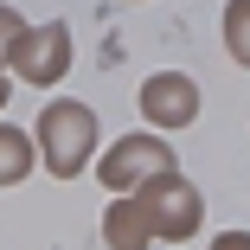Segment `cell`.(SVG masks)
I'll list each match as a JSON object with an SVG mask.
<instances>
[{
    "label": "cell",
    "mask_w": 250,
    "mask_h": 250,
    "mask_svg": "<svg viewBox=\"0 0 250 250\" xmlns=\"http://www.w3.org/2000/svg\"><path fill=\"white\" fill-rule=\"evenodd\" d=\"M192 225H199V192H192V180H161L154 192H141L135 206H116V212H109L116 250H147V231L186 237Z\"/></svg>",
    "instance_id": "obj_1"
},
{
    "label": "cell",
    "mask_w": 250,
    "mask_h": 250,
    "mask_svg": "<svg viewBox=\"0 0 250 250\" xmlns=\"http://www.w3.org/2000/svg\"><path fill=\"white\" fill-rule=\"evenodd\" d=\"M39 141H45V167L58 180H71L83 161H90V141H96V116L83 103H52L39 116Z\"/></svg>",
    "instance_id": "obj_2"
},
{
    "label": "cell",
    "mask_w": 250,
    "mask_h": 250,
    "mask_svg": "<svg viewBox=\"0 0 250 250\" xmlns=\"http://www.w3.org/2000/svg\"><path fill=\"white\" fill-rule=\"evenodd\" d=\"M103 180L116 192H128V186L141 192V180H173V154H167V141H154V135H128L103 161Z\"/></svg>",
    "instance_id": "obj_3"
},
{
    "label": "cell",
    "mask_w": 250,
    "mask_h": 250,
    "mask_svg": "<svg viewBox=\"0 0 250 250\" xmlns=\"http://www.w3.org/2000/svg\"><path fill=\"white\" fill-rule=\"evenodd\" d=\"M64 64H71V39H64L58 20L39 26V32H20V45H13V71H20V77H32V83H58Z\"/></svg>",
    "instance_id": "obj_4"
},
{
    "label": "cell",
    "mask_w": 250,
    "mask_h": 250,
    "mask_svg": "<svg viewBox=\"0 0 250 250\" xmlns=\"http://www.w3.org/2000/svg\"><path fill=\"white\" fill-rule=\"evenodd\" d=\"M141 109H147V122L180 128V122H192V116H199V83H192V77H180V71H161V77H147Z\"/></svg>",
    "instance_id": "obj_5"
},
{
    "label": "cell",
    "mask_w": 250,
    "mask_h": 250,
    "mask_svg": "<svg viewBox=\"0 0 250 250\" xmlns=\"http://www.w3.org/2000/svg\"><path fill=\"white\" fill-rule=\"evenodd\" d=\"M26 167H32V141L20 128H0V186H13Z\"/></svg>",
    "instance_id": "obj_6"
},
{
    "label": "cell",
    "mask_w": 250,
    "mask_h": 250,
    "mask_svg": "<svg viewBox=\"0 0 250 250\" xmlns=\"http://www.w3.org/2000/svg\"><path fill=\"white\" fill-rule=\"evenodd\" d=\"M225 32H231V58L250 64V0H231L225 7Z\"/></svg>",
    "instance_id": "obj_7"
},
{
    "label": "cell",
    "mask_w": 250,
    "mask_h": 250,
    "mask_svg": "<svg viewBox=\"0 0 250 250\" xmlns=\"http://www.w3.org/2000/svg\"><path fill=\"white\" fill-rule=\"evenodd\" d=\"M13 39H20V20H13L7 7H0V58H7V45H13Z\"/></svg>",
    "instance_id": "obj_8"
},
{
    "label": "cell",
    "mask_w": 250,
    "mask_h": 250,
    "mask_svg": "<svg viewBox=\"0 0 250 250\" xmlns=\"http://www.w3.org/2000/svg\"><path fill=\"white\" fill-rule=\"evenodd\" d=\"M212 250H250V237H244V231H231V237H218Z\"/></svg>",
    "instance_id": "obj_9"
},
{
    "label": "cell",
    "mask_w": 250,
    "mask_h": 250,
    "mask_svg": "<svg viewBox=\"0 0 250 250\" xmlns=\"http://www.w3.org/2000/svg\"><path fill=\"white\" fill-rule=\"evenodd\" d=\"M7 96H13V90H7V77H0V103H7Z\"/></svg>",
    "instance_id": "obj_10"
}]
</instances>
